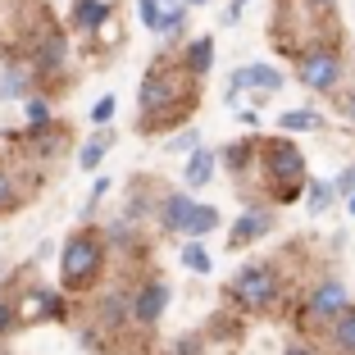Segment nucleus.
<instances>
[{
  "label": "nucleus",
  "instance_id": "nucleus-1",
  "mask_svg": "<svg viewBox=\"0 0 355 355\" xmlns=\"http://www.w3.org/2000/svg\"><path fill=\"white\" fill-rule=\"evenodd\" d=\"M260 168H264V182H269L273 200L292 205L305 187V155L287 141V137H273L260 146Z\"/></svg>",
  "mask_w": 355,
  "mask_h": 355
},
{
  "label": "nucleus",
  "instance_id": "nucleus-2",
  "mask_svg": "<svg viewBox=\"0 0 355 355\" xmlns=\"http://www.w3.org/2000/svg\"><path fill=\"white\" fill-rule=\"evenodd\" d=\"M342 73H346V60L337 46H314V51L296 55V78L301 87L310 92H337L342 87Z\"/></svg>",
  "mask_w": 355,
  "mask_h": 355
},
{
  "label": "nucleus",
  "instance_id": "nucleus-3",
  "mask_svg": "<svg viewBox=\"0 0 355 355\" xmlns=\"http://www.w3.org/2000/svg\"><path fill=\"white\" fill-rule=\"evenodd\" d=\"M228 292H232V301L246 305V310H264V305L278 301V269H273V264H246V269H237Z\"/></svg>",
  "mask_w": 355,
  "mask_h": 355
},
{
  "label": "nucleus",
  "instance_id": "nucleus-4",
  "mask_svg": "<svg viewBox=\"0 0 355 355\" xmlns=\"http://www.w3.org/2000/svg\"><path fill=\"white\" fill-rule=\"evenodd\" d=\"M96 269H101V241L96 237H69V246H64V260H60V273L69 287H87V282L96 278Z\"/></svg>",
  "mask_w": 355,
  "mask_h": 355
},
{
  "label": "nucleus",
  "instance_id": "nucleus-5",
  "mask_svg": "<svg viewBox=\"0 0 355 355\" xmlns=\"http://www.w3.org/2000/svg\"><path fill=\"white\" fill-rule=\"evenodd\" d=\"M178 96H182V101H196V83H191V73H150L146 83H141V110H168V105L178 101Z\"/></svg>",
  "mask_w": 355,
  "mask_h": 355
},
{
  "label": "nucleus",
  "instance_id": "nucleus-6",
  "mask_svg": "<svg viewBox=\"0 0 355 355\" xmlns=\"http://www.w3.org/2000/svg\"><path fill=\"white\" fill-rule=\"evenodd\" d=\"M346 305H351V301H346V287L337 278H328V282H319V287L310 292V301H305V319H310V324H333Z\"/></svg>",
  "mask_w": 355,
  "mask_h": 355
},
{
  "label": "nucleus",
  "instance_id": "nucleus-7",
  "mask_svg": "<svg viewBox=\"0 0 355 355\" xmlns=\"http://www.w3.org/2000/svg\"><path fill=\"white\" fill-rule=\"evenodd\" d=\"M137 10H141V23L150 32L168 37V32H178L182 14H187V0H137Z\"/></svg>",
  "mask_w": 355,
  "mask_h": 355
},
{
  "label": "nucleus",
  "instance_id": "nucleus-8",
  "mask_svg": "<svg viewBox=\"0 0 355 355\" xmlns=\"http://www.w3.org/2000/svg\"><path fill=\"white\" fill-rule=\"evenodd\" d=\"M269 228H273V214H269V209H246V214L232 223L228 246H232V251H241V246H251V241L269 237Z\"/></svg>",
  "mask_w": 355,
  "mask_h": 355
},
{
  "label": "nucleus",
  "instance_id": "nucleus-9",
  "mask_svg": "<svg viewBox=\"0 0 355 355\" xmlns=\"http://www.w3.org/2000/svg\"><path fill=\"white\" fill-rule=\"evenodd\" d=\"M164 305H168V287L164 282H146V287L137 292V319H141V324H155L159 314H164Z\"/></svg>",
  "mask_w": 355,
  "mask_h": 355
},
{
  "label": "nucleus",
  "instance_id": "nucleus-10",
  "mask_svg": "<svg viewBox=\"0 0 355 355\" xmlns=\"http://www.w3.org/2000/svg\"><path fill=\"white\" fill-rule=\"evenodd\" d=\"M191 214H196V200H191V196H168L164 209H159V219H164L168 232H187Z\"/></svg>",
  "mask_w": 355,
  "mask_h": 355
},
{
  "label": "nucleus",
  "instance_id": "nucleus-11",
  "mask_svg": "<svg viewBox=\"0 0 355 355\" xmlns=\"http://www.w3.org/2000/svg\"><path fill=\"white\" fill-rule=\"evenodd\" d=\"M328 342H333L342 355H355V305H346V310L333 319V328H328Z\"/></svg>",
  "mask_w": 355,
  "mask_h": 355
},
{
  "label": "nucleus",
  "instance_id": "nucleus-12",
  "mask_svg": "<svg viewBox=\"0 0 355 355\" xmlns=\"http://www.w3.org/2000/svg\"><path fill=\"white\" fill-rule=\"evenodd\" d=\"M209 64H214V42H209V37H196V42L187 46V73L191 78H205Z\"/></svg>",
  "mask_w": 355,
  "mask_h": 355
},
{
  "label": "nucleus",
  "instance_id": "nucleus-13",
  "mask_svg": "<svg viewBox=\"0 0 355 355\" xmlns=\"http://www.w3.org/2000/svg\"><path fill=\"white\" fill-rule=\"evenodd\" d=\"M182 178H187V187H205L209 178H214V155H209V150H191Z\"/></svg>",
  "mask_w": 355,
  "mask_h": 355
},
{
  "label": "nucleus",
  "instance_id": "nucleus-14",
  "mask_svg": "<svg viewBox=\"0 0 355 355\" xmlns=\"http://www.w3.org/2000/svg\"><path fill=\"white\" fill-rule=\"evenodd\" d=\"M278 128L282 132H319L324 119L314 114V110H287V114H278Z\"/></svg>",
  "mask_w": 355,
  "mask_h": 355
},
{
  "label": "nucleus",
  "instance_id": "nucleus-15",
  "mask_svg": "<svg viewBox=\"0 0 355 355\" xmlns=\"http://www.w3.org/2000/svg\"><path fill=\"white\" fill-rule=\"evenodd\" d=\"M105 19H110V5H105V0H78V5H73V23L87 28V32L101 28Z\"/></svg>",
  "mask_w": 355,
  "mask_h": 355
},
{
  "label": "nucleus",
  "instance_id": "nucleus-16",
  "mask_svg": "<svg viewBox=\"0 0 355 355\" xmlns=\"http://www.w3.org/2000/svg\"><path fill=\"white\" fill-rule=\"evenodd\" d=\"M310 196H305V209H310V214H328V209H333V200H337V187L333 182H310Z\"/></svg>",
  "mask_w": 355,
  "mask_h": 355
},
{
  "label": "nucleus",
  "instance_id": "nucleus-17",
  "mask_svg": "<svg viewBox=\"0 0 355 355\" xmlns=\"http://www.w3.org/2000/svg\"><path fill=\"white\" fill-rule=\"evenodd\" d=\"M214 228H219V209H214V205H196V214H191V223H187V237L200 241L205 232H214Z\"/></svg>",
  "mask_w": 355,
  "mask_h": 355
},
{
  "label": "nucleus",
  "instance_id": "nucleus-18",
  "mask_svg": "<svg viewBox=\"0 0 355 355\" xmlns=\"http://www.w3.org/2000/svg\"><path fill=\"white\" fill-rule=\"evenodd\" d=\"M23 319H42V314H60V296L55 292H32L28 296V305H23Z\"/></svg>",
  "mask_w": 355,
  "mask_h": 355
},
{
  "label": "nucleus",
  "instance_id": "nucleus-19",
  "mask_svg": "<svg viewBox=\"0 0 355 355\" xmlns=\"http://www.w3.org/2000/svg\"><path fill=\"white\" fill-rule=\"evenodd\" d=\"M105 146H110V132H101V137H92V141H87L83 146V155H78V164L87 168V173H92L96 164H101V155H105Z\"/></svg>",
  "mask_w": 355,
  "mask_h": 355
},
{
  "label": "nucleus",
  "instance_id": "nucleus-20",
  "mask_svg": "<svg viewBox=\"0 0 355 355\" xmlns=\"http://www.w3.org/2000/svg\"><path fill=\"white\" fill-rule=\"evenodd\" d=\"M182 264H187L191 273H209V269H214V264H209V251L200 246V241H191L187 251H182Z\"/></svg>",
  "mask_w": 355,
  "mask_h": 355
},
{
  "label": "nucleus",
  "instance_id": "nucleus-21",
  "mask_svg": "<svg viewBox=\"0 0 355 355\" xmlns=\"http://www.w3.org/2000/svg\"><path fill=\"white\" fill-rule=\"evenodd\" d=\"M114 110H119V101H114V96H101V101L92 105V123H96V128H105L110 119H114Z\"/></svg>",
  "mask_w": 355,
  "mask_h": 355
},
{
  "label": "nucleus",
  "instance_id": "nucleus-22",
  "mask_svg": "<svg viewBox=\"0 0 355 355\" xmlns=\"http://www.w3.org/2000/svg\"><path fill=\"white\" fill-rule=\"evenodd\" d=\"M23 83H28V78H23V73H5V78H0V96H5V101H19V96L28 92V87H23Z\"/></svg>",
  "mask_w": 355,
  "mask_h": 355
},
{
  "label": "nucleus",
  "instance_id": "nucleus-23",
  "mask_svg": "<svg viewBox=\"0 0 355 355\" xmlns=\"http://www.w3.org/2000/svg\"><path fill=\"white\" fill-rule=\"evenodd\" d=\"M28 123L46 128V123H51V105H46V101H28Z\"/></svg>",
  "mask_w": 355,
  "mask_h": 355
},
{
  "label": "nucleus",
  "instance_id": "nucleus-24",
  "mask_svg": "<svg viewBox=\"0 0 355 355\" xmlns=\"http://www.w3.org/2000/svg\"><path fill=\"white\" fill-rule=\"evenodd\" d=\"M333 187H337V196H346V200H351V196H355V164H351V168H346V173H342V178H337Z\"/></svg>",
  "mask_w": 355,
  "mask_h": 355
},
{
  "label": "nucleus",
  "instance_id": "nucleus-25",
  "mask_svg": "<svg viewBox=\"0 0 355 355\" xmlns=\"http://www.w3.org/2000/svg\"><path fill=\"white\" fill-rule=\"evenodd\" d=\"M196 141H200L196 128H191V132H182V137H173V146H178V150H196Z\"/></svg>",
  "mask_w": 355,
  "mask_h": 355
},
{
  "label": "nucleus",
  "instance_id": "nucleus-26",
  "mask_svg": "<svg viewBox=\"0 0 355 355\" xmlns=\"http://www.w3.org/2000/svg\"><path fill=\"white\" fill-rule=\"evenodd\" d=\"M10 191H14V182H10V173H5V168H0V209L10 205Z\"/></svg>",
  "mask_w": 355,
  "mask_h": 355
},
{
  "label": "nucleus",
  "instance_id": "nucleus-27",
  "mask_svg": "<svg viewBox=\"0 0 355 355\" xmlns=\"http://www.w3.org/2000/svg\"><path fill=\"white\" fill-rule=\"evenodd\" d=\"M105 191H110V182H105V178H101V182H96V187H92V200H87V209H92V205H96V200H101V196H105Z\"/></svg>",
  "mask_w": 355,
  "mask_h": 355
},
{
  "label": "nucleus",
  "instance_id": "nucleus-28",
  "mask_svg": "<svg viewBox=\"0 0 355 355\" xmlns=\"http://www.w3.org/2000/svg\"><path fill=\"white\" fill-rule=\"evenodd\" d=\"M282 355H314V346H305V342H292Z\"/></svg>",
  "mask_w": 355,
  "mask_h": 355
},
{
  "label": "nucleus",
  "instance_id": "nucleus-29",
  "mask_svg": "<svg viewBox=\"0 0 355 355\" xmlns=\"http://www.w3.org/2000/svg\"><path fill=\"white\" fill-rule=\"evenodd\" d=\"M10 319H14V310H10V305H0V328H10Z\"/></svg>",
  "mask_w": 355,
  "mask_h": 355
},
{
  "label": "nucleus",
  "instance_id": "nucleus-30",
  "mask_svg": "<svg viewBox=\"0 0 355 355\" xmlns=\"http://www.w3.org/2000/svg\"><path fill=\"white\" fill-rule=\"evenodd\" d=\"M310 5H319V10H333V0H310Z\"/></svg>",
  "mask_w": 355,
  "mask_h": 355
},
{
  "label": "nucleus",
  "instance_id": "nucleus-31",
  "mask_svg": "<svg viewBox=\"0 0 355 355\" xmlns=\"http://www.w3.org/2000/svg\"><path fill=\"white\" fill-rule=\"evenodd\" d=\"M346 209H351V214H355V196H351V200H346Z\"/></svg>",
  "mask_w": 355,
  "mask_h": 355
},
{
  "label": "nucleus",
  "instance_id": "nucleus-32",
  "mask_svg": "<svg viewBox=\"0 0 355 355\" xmlns=\"http://www.w3.org/2000/svg\"><path fill=\"white\" fill-rule=\"evenodd\" d=\"M187 5H205V0H187Z\"/></svg>",
  "mask_w": 355,
  "mask_h": 355
}]
</instances>
